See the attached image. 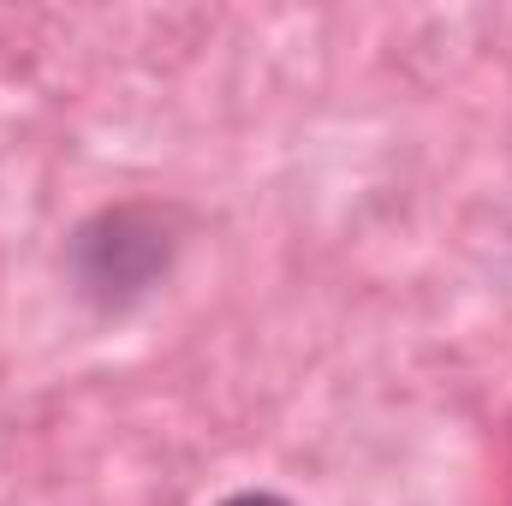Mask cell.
<instances>
[{"mask_svg":"<svg viewBox=\"0 0 512 506\" xmlns=\"http://www.w3.org/2000/svg\"><path fill=\"white\" fill-rule=\"evenodd\" d=\"M167 268V239L149 227L143 209H114L102 221H90L78 233V274H84V292L120 304L131 292L149 286V274Z\"/></svg>","mask_w":512,"mask_h":506,"instance_id":"1","label":"cell"},{"mask_svg":"<svg viewBox=\"0 0 512 506\" xmlns=\"http://www.w3.org/2000/svg\"><path fill=\"white\" fill-rule=\"evenodd\" d=\"M221 506H292V501L274 495V489H239V495H227Z\"/></svg>","mask_w":512,"mask_h":506,"instance_id":"2","label":"cell"}]
</instances>
